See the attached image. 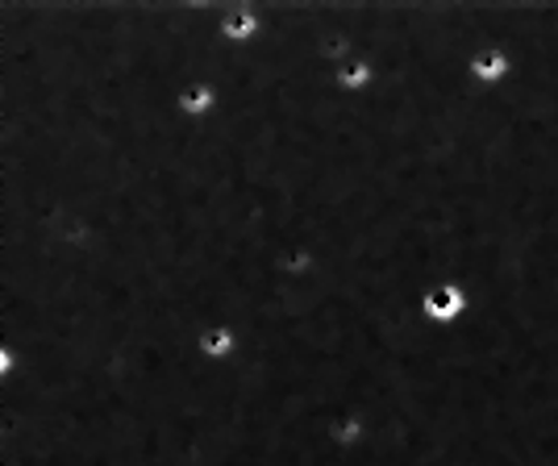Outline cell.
Returning a JSON list of instances; mask_svg holds the SVG:
<instances>
[{"instance_id":"4","label":"cell","mask_w":558,"mask_h":466,"mask_svg":"<svg viewBox=\"0 0 558 466\" xmlns=\"http://www.w3.org/2000/svg\"><path fill=\"white\" fill-rule=\"evenodd\" d=\"M333 84H338V93L363 96L375 84V63L372 59H363V54H350L347 63L333 68Z\"/></svg>"},{"instance_id":"1","label":"cell","mask_w":558,"mask_h":466,"mask_svg":"<svg viewBox=\"0 0 558 466\" xmlns=\"http://www.w3.org/2000/svg\"><path fill=\"white\" fill-rule=\"evenodd\" d=\"M466 308H471V296L454 280H438L421 301V312H425L429 326H459L466 317Z\"/></svg>"},{"instance_id":"2","label":"cell","mask_w":558,"mask_h":466,"mask_svg":"<svg viewBox=\"0 0 558 466\" xmlns=\"http://www.w3.org/2000/svg\"><path fill=\"white\" fill-rule=\"evenodd\" d=\"M480 22H484V13H480ZM509 75H512V54L484 34V42H480L475 54H471V79L484 84V88H500Z\"/></svg>"},{"instance_id":"3","label":"cell","mask_w":558,"mask_h":466,"mask_svg":"<svg viewBox=\"0 0 558 466\" xmlns=\"http://www.w3.org/2000/svg\"><path fill=\"white\" fill-rule=\"evenodd\" d=\"M238 329L226 326V321H209V326L196 329V354L205 358V363H230L233 354H238Z\"/></svg>"}]
</instances>
